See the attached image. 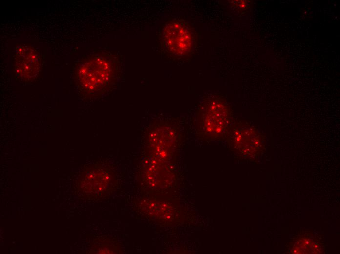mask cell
<instances>
[{
  "instance_id": "obj_1",
  "label": "cell",
  "mask_w": 340,
  "mask_h": 254,
  "mask_svg": "<svg viewBox=\"0 0 340 254\" xmlns=\"http://www.w3.org/2000/svg\"><path fill=\"white\" fill-rule=\"evenodd\" d=\"M117 70V60L111 54L92 55L82 61L78 67V87L85 95H100L114 84Z\"/></svg>"
},
{
  "instance_id": "obj_2",
  "label": "cell",
  "mask_w": 340,
  "mask_h": 254,
  "mask_svg": "<svg viewBox=\"0 0 340 254\" xmlns=\"http://www.w3.org/2000/svg\"><path fill=\"white\" fill-rule=\"evenodd\" d=\"M231 124V110L223 96L211 94L203 99L196 112V134L200 139H224Z\"/></svg>"
},
{
  "instance_id": "obj_3",
  "label": "cell",
  "mask_w": 340,
  "mask_h": 254,
  "mask_svg": "<svg viewBox=\"0 0 340 254\" xmlns=\"http://www.w3.org/2000/svg\"><path fill=\"white\" fill-rule=\"evenodd\" d=\"M225 138L230 147L243 156H253L264 146V136L254 126L243 122L232 123Z\"/></svg>"
},
{
  "instance_id": "obj_4",
  "label": "cell",
  "mask_w": 340,
  "mask_h": 254,
  "mask_svg": "<svg viewBox=\"0 0 340 254\" xmlns=\"http://www.w3.org/2000/svg\"><path fill=\"white\" fill-rule=\"evenodd\" d=\"M162 41L165 49L177 56L190 53L194 45V37L191 29L183 21L174 19L168 21L162 32Z\"/></svg>"
},
{
  "instance_id": "obj_5",
  "label": "cell",
  "mask_w": 340,
  "mask_h": 254,
  "mask_svg": "<svg viewBox=\"0 0 340 254\" xmlns=\"http://www.w3.org/2000/svg\"><path fill=\"white\" fill-rule=\"evenodd\" d=\"M14 58L15 73L22 80H30L39 73L41 67L40 56L31 46L22 44L17 47Z\"/></svg>"
},
{
  "instance_id": "obj_6",
  "label": "cell",
  "mask_w": 340,
  "mask_h": 254,
  "mask_svg": "<svg viewBox=\"0 0 340 254\" xmlns=\"http://www.w3.org/2000/svg\"><path fill=\"white\" fill-rule=\"evenodd\" d=\"M231 2V6L240 10L246 9L249 6V2L246 0H234Z\"/></svg>"
}]
</instances>
